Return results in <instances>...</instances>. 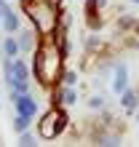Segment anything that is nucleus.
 Returning <instances> with one entry per match:
<instances>
[{
  "label": "nucleus",
  "instance_id": "nucleus-12",
  "mask_svg": "<svg viewBox=\"0 0 139 147\" xmlns=\"http://www.w3.org/2000/svg\"><path fill=\"white\" fill-rule=\"evenodd\" d=\"M62 80H64L67 86H75V80H78V75H75V72H64V75H62Z\"/></svg>",
  "mask_w": 139,
  "mask_h": 147
},
{
  "label": "nucleus",
  "instance_id": "nucleus-9",
  "mask_svg": "<svg viewBox=\"0 0 139 147\" xmlns=\"http://www.w3.org/2000/svg\"><path fill=\"white\" fill-rule=\"evenodd\" d=\"M3 27H5V32H16V30H19V19H16L13 11H5L3 13Z\"/></svg>",
  "mask_w": 139,
  "mask_h": 147
},
{
  "label": "nucleus",
  "instance_id": "nucleus-6",
  "mask_svg": "<svg viewBox=\"0 0 139 147\" xmlns=\"http://www.w3.org/2000/svg\"><path fill=\"white\" fill-rule=\"evenodd\" d=\"M13 107H16V112H19V115H30V118L38 112L32 96H27V94H16V96H13Z\"/></svg>",
  "mask_w": 139,
  "mask_h": 147
},
{
  "label": "nucleus",
  "instance_id": "nucleus-17",
  "mask_svg": "<svg viewBox=\"0 0 139 147\" xmlns=\"http://www.w3.org/2000/svg\"><path fill=\"white\" fill-rule=\"evenodd\" d=\"M136 115H139V112H136Z\"/></svg>",
  "mask_w": 139,
  "mask_h": 147
},
{
  "label": "nucleus",
  "instance_id": "nucleus-16",
  "mask_svg": "<svg viewBox=\"0 0 139 147\" xmlns=\"http://www.w3.org/2000/svg\"><path fill=\"white\" fill-rule=\"evenodd\" d=\"M131 3H139V0H131Z\"/></svg>",
  "mask_w": 139,
  "mask_h": 147
},
{
  "label": "nucleus",
  "instance_id": "nucleus-3",
  "mask_svg": "<svg viewBox=\"0 0 139 147\" xmlns=\"http://www.w3.org/2000/svg\"><path fill=\"white\" fill-rule=\"evenodd\" d=\"M67 120H70L67 112L59 105H54L51 110L43 112V118L38 120V136L40 139H56V136L67 128Z\"/></svg>",
  "mask_w": 139,
  "mask_h": 147
},
{
  "label": "nucleus",
  "instance_id": "nucleus-15",
  "mask_svg": "<svg viewBox=\"0 0 139 147\" xmlns=\"http://www.w3.org/2000/svg\"><path fill=\"white\" fill-rule=\"evenodd\" d=\"M5 11H8V5H5V0H0V16H3Z\"/></svg>",
  "mask_w": 139,
  "mask_h": 147
},
{
  "label": "nucleus",
  "instance_id": "nucleus-5",
  "mask_svg": "<svg viewBox=\"0 0 139 147\" xmlns=\"http://www.w3.org/2000/svg\"><path fill=\"white\" fill-rule=\"evenodd\" d=\"M104 5V0H86L83 11H86V24L91 30H99L102 27V16H99V8Z\"/></svg>",
  "mask_w": 139,
  "mask_h": 147
},
{
  "label": "nucleus",
  "instance_id": "nucleus-2",
  "mask_svg": "<svg viewBox=\"0 0 139 147\" xmlns=\"http://www.w3.org/2000/svg\"><path fill=\"white\" fill-rule=\"evenodd\" d=\"M59 8H62V0H22V11L40 38L54 35L59 30V22H62Z\"/></svg>",
  "mask_w": 139,
  "mask_h": 147
},
{
  "label": "nucleus",
  "instance_id": "nucleus-11",
  "mask_svg": "<svg viewBox=\"0 0 139 147\" xmlns=\"http://www.w3.org/2000/svg\"><path fill=\"white\" fill-rule=\"evenodd\" d=\"M13 128H16V131H27V128H30V115H19V112H16V120H13Z\"/></svg>",
  "mask_w": 139,
  "mask_h": 147
},
{
  "label": "nucleus",
  "instance_id": "nucleus-10",
  "mask_svg": "<svg viewBox=\"0 0 139 147\" xmlns=\"http://www.w3.org/2000/svg\"><path fill=\"white\" fill-rule=\"evenodd\" d=\"M3 51H5V62H11V59H16V54H19V43H16L13 38H8L3 43Z\"/></svg>",
  "mask_w": 139,
  "mask_h": 147
},
{
  "label": "nucleus",
  "instance_id": "nucleus-1",
  "mask_svg": "<svg viewBox=\"0 0 139 147\" xmlns=\"http://www.w3.org/2000/svg\"><path fill=\"white\" fill-rule=\"evenodd\" d=\"M64 59H67V43L54 35L40 38L35 48V78L43 88H54L64 75Z\"/></svg>",
  "mask_w": 139,
  "mask_h": 147
},
{
  "label": "nucleus",
  "instance_id": "nucleus-13",
  "mask_svg": "<svg viewBox=\"0 0 139 147\" xmlns=\"http://www.w3.org/2000/svg\"><path fill=\"white\" fill-rule=\"evenodd\" d=\"M22 144H24V147H30V144H35V139H32V136H30L27 131H22Z\"/></svg>",
  "mask_w": 139,
  "mask_h": 147
},
{
  "label": "nucleus",
  "instance_id": "nucleus-4",
  "mask_svg": "<svg viewBox=\"0 0 139 147\" xmlns=\"http://www.w3.org/2000/svg\"><path fill=\"white\" fill-rule=\"evenodd\" d=\"M5 80L11 86V94H27V67L22 59H11L5 62Z\"/></svg>",
  "mask_w": 139,
  "mask_h": 147
},
{
  "label": "nucleus",
  "instance_id": "nucleus-7",
  "mask_svg": "<svg viewBox=\"0 0 139 147\" xmlns=\"http://www.w3.org/2000/svg\"><path fill=\"white\" fill-rule=\"evenodd\" d=\"M120 105H123V110L131 115V112H136V107H139V102H136V94L134 91H120Z\"/></svg>",
  "mask_w": 139,
  "mask_h": 147
},
{
  "label": "nucleus",
  "instance_id": "nucleus-14",
  "mask_svg": "<svg viewBox=\"0 0 139 147\" xmlns=\"http://www.w3.org/2000/svg\"><path fill=\"white\" fill-rule=\"evenodd\" d=\"M19 43H22V48H30V46H32V38H30V35H24V32H22V40H19Z\"/></svg>",
  "mask_w": 139,
  "mask_h": 147
},
{
  "label": "nucleus",
  "instance_id": "nucleus-8",
  "mask_svg": "<svg viewBox=\"0 0 139 147\" xmlns=\"http://www.w3.org/2000/svg\"><path fill=\"white\" fill-rule=\"evenodd\" d=\"M126 80H128V78H126V67L118 64V67H115V80H112V88H115L118 94L126 91Z\"/></svg>",
  "mask_w": 139,
  "mask_h": 147
}]
</instances>
